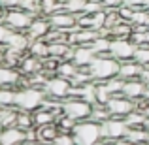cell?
I'll return each instance as SVG.
<instances>
[{"label":"cell","mask_w":149,"mask_h":145,"mask_svg":"<svg viewBox=\"0 0 149 145\" xmlns=\"http://www.w3.org/2000/svg\"><path fill=\"white\" fill-rule=\"evenodd\" d=\"M72 134H74V139H76V145H96L98 142H102L100 123H95L91 119L79 121Z\"/></svg>","instance_id":"3957f363"},{"label":"cell","mask_w":149,"mask_h":145,"mask_svg":"<svg viewBox=\"0 0 149 145\" xmlns=\"http://www.w3.org/2000/svg\"><path fill=\"white\" fill-rule=\"evenodd\" d=\"M23 0H0V6L4 10H13V8H19Z\"/></svg>","instance_id":"b9f144b4"},{"label":"cell","mask_w":149,"mask_h":145,"mask_svg":"<svg viewBox=\"0 0 149 145\" xmlns=\"http://www.w3.org/2000/svg\"><path fill=\"white\" fill-rule=\"evenodd\" d=\"M111 145H132V143H128L127 139H115V142H111Z\"/></svg>","instance_id":"f6af8a7d"},{"label":"cell","mask_w":149,"mask_h":145,"mask_svg":"<svg viewBox=\"0 0 149 145\" xmlns=\"http://www.w3.org/2000/svg\"><path fill=\"white\" fill-rule=\"evenodd\" d=\"M96 58V53L93 51L91 45H74V64L77 68H89L91 62Z\"/></svg>","instance_id":"5bb4252c"},{"label":"cell","mask_w":149,"mask_h":145,"mask_svg":"<svg viewBox=\"0 0 149 145\" xmlns=\"http://www.w3.org/2000/svg\"><path fill=\"white\" fill-rule=\"evenodd\" d=\"M23 142H26V132L19 126L0 128V145H17Z\"/></svg>","instance_id":"9a60e30c"},{"label":"cell","mask_w":149,"mask_h":145,"mask_svg":"<svg viewBox=\"0 0 149 145\" xmlns=\"http://www.w3.org/2000/svg\"><path fill=\"white\" fill-rule=\"evenodd\" d=\"M85 6H87V0H62V10L74 15L85 13Z\"/></svg>","instance_id":"484cf974"},{"label":"cell","mask_w":149,"mask_h":145,"mask_svg":"<svg viewBox=\"0 0 149 145\" xmlns=\"http://www.w3.org/2000/svg\"><path fill=\"white\" fill-rule=\"evenodd\" d=\"M147 136H149V132L146 128H128L125 139H127L128 143H132V145H143L147 142Z\"/></svg>","instance_id":"603a6c76"},{"label":"cell","mask_w":149,"mask_h":145,"mask_svg":"<svg viewBox=\"0 0 149 145\" xmlns=\"http://www.w3.org/2000/svg\"><path fill=\"white\" fill-rule=\"evenodd\" d=\"M4 13H6V10H4V8L0 6V21H2V19H4Z\"/></svg>","instance_id":"f907efd6"},{"label":"cell","mask_w":149,"mask_h":145,"mask_svg":"<svg viewBox=\"0 0 149 145\" xmlns=\"http://www.w3.org/2000/svg\"><path fill=\"white\" fill-rule=\"evenodd\" d=\"M142 8H143V10H146V11H147V13H149V0H146V2H143V4H142Z\"/></svg>","instance_id":"7dc6e473"},{"label":"cell","mask_w":149,"mask_h":145,"mask_svg":"<svg viewBox=\"0 0 149 145\" xmlns=\"http://www.w3.org/2000/svg\"><path fill=\"white\" fill-rule=\"evenodd\" d=\"M143 128H146V130L149 132V117H147V119H146V123H143Z\"/></svg>","instance_id":"816d5d0a"},{"label":"cell","mask_w":149,"mask_h":145,"mask_svg":"<svg viewBox=\"0 0 149 145\" xmlns=\"http://www.w3.org/2000/svg\"><path fill=\"white\" fill-rule=\"evenodd\" d=\"M2 111H4V108H2V105H0V115H2Z\"/></svg>","instance_id":"db71d44e"},{"label":"cell","mask_w":149,"mask_h":145,"mask_svg":"<svg viewBox=\"0 0 149 145\" xmlns=\"http://www.w3.org/2000/svg\"><path fill=\"white\" fill-rule=\"evenodd\" d=\"M30 145H53V143H45V142H34V143H30Z\"/></svg>","instance_id":"681fc988"},{"label":"cell","mask_w":149,"mask_h":145,"mask_svg":"<svg viewBox=\"0 0 149 145\" xmlns=\"http://www.w3.org/2000/svg\"><path fill=\"white\" fill-rule=\"evenodd\" d=\"M32 19H34V15H30L29 11L21 10V8H13V10H6L2 23L10 30H15V32H26V28L30 26Z\"/></svg>","instance_id":"5b68a950"},{"label":"cell","mask_w":149,"mask_h":145,"mask_svg":"<svg viewBox=\"0 0 149 145\" xmlns=\"http://www.w3.org/2000/svg\"><path fill=\"white\" fill-rule=\"evenodd\" d=\"M132 30H134V26H132L130 23L121 21V23H117L115 26L109 28V36L111 38H130Z\"/></svg>","instance_id":"cb8c5ba5"},{"label":"cell","mask_w":149,"mask_h":145,"mask_svg":"<svg viewBox=\"0 0 149 145\" xmlns=\"http://www.w3.org/2000/svg\"><path fill=\"white\" fill-rule=\"evenodd\" d=\"M147 85L143 83L140 77H136V79H127L123 83V91H121V94L130 98V100H134L136 104H138L140 100L143 98V92H146Z\"/></svg>","instance_id":"4fadbf2b"},{"label":"cell","mask_w":149,"mask_h":145,"mask_svg":"<svg viewBox=\"0 0 149 145\" xmlns=\"http://www.w3.org/2000/svg\"><path fill=\"white\" fill-rule=\"evenodd\" d=\"M36 134H38V142L53 143V142H55V138L58 136V128H57V123L44 124V126H36Z\"/></svg>","instance_id":"ffe728a7"},{"label":"cell","mask_w":149,"mask_h":145,"mask_svg":"<svg viewBox=\"0 0 149 145\" xmlns=\"http://www.w3.org/2000/svg\"><path fill=\"white\" fill-rule=\"evenodd\" d=\"M53 145H76L74 134H70V132H58V136L55 138Z\"/></svg>","instance_id":"74e56055"},{"label":"cell","mask_w":149,"mask_h":145,"mask_svg":"<svg viewBox=\"0 0 149 145\" xmlns=\"http://www.w3.org/2000/svg\"><path fill=\"white\" fill-rule=\"evenodd\" d=\"M143 145H146V143H143Z\"/></svg>","instance_id":"9f6ffc18"},{"label":"cell","mask_w":149,"mask_h":145,"mask_svg":"<svg viewBox=\"0 0 149 145\" xmlns=\"http://www.w3.org/2000/svg\"><path fill=\"white\" fill-rule=\"evenodd\" d=\"M109 117H111V113L108 111L106 105L95 104V105H93V111H91V117H89V119L95 121V123H104V121H108Z\"/></svg>","instance_id":"4dcf8cb0"},{"label":"cell","mask_w":149,"mask_h":145,"mask_svg":"<svg viewBox=\"0 0 149 145\" xmlns=\"http://www.w3.org/2000/svg\"><path fill=\"white\" fill-rule=\"evenodd\" d=\"M29 45H30V38L26 36V32H15L11 30L10 36H8L4 47H10V49H15L19 53H26L29 51Z\"/></svg>","instance_id":"e0dca14e"},{"label":"cell","mask_w":149,"mask_h":145,"mask_svg":"<svg viewBox=\"0 0 149 145\" xmlns=\"http://www.w3.org/2000/svg\"><path fill=\"white\" fill-rule=\"evenodd\" d=\"M72 81L66 79V77H61V76H49L47 83H45L44 91L45 94H47L49 98H55V100H66V98L70 96V92H72Z\"/></svg>","instance_id":"8992f818"},{"label":"cell","mask_w":149,"mask_h":145,"mask_svg":"<svg viewBox=\"0 0 149 145\" xmlns=\"http://www.w3.org/2000/svg\"><path fill=\"white\" fill-rule=\"evenodd\" d=\"M104 10H117L119 6H123V0H100Z\"/></svg>","instance_id":"ab89813d"},{"label":"cell","mask_w":149,"mask_h":145,"mask_svg":"<svg viewBox=\"0 0 149 145\" xmlns=\"http://www.w3.org/2000/svg\"><path fill=\"white\" fill-rule=\"evenodd\" d=\"M10 32H11V30L8 28V26L4 25L2 21H0V47H4V44H6V40H8V36H10Z\"/></svg>","instance_id":"60d3db41"},{"label":"cell","mask_w":149,"mask_h":145,"mask_svg":"<svg viewBox=\"0 0 149 145\" xmlns=\"http://www.w3.org/2000/svg\"><path fill=\"white\" fill-rule=\"evenodd\" d=\"M32 57H38V58H47L49 57V44L45 40H30V45H29V51Z\"/></svg>","instance_id":"44dd1931"},{"label":"cell","mask_w":149,"mask_h":145,"mask_svg":"<svg viewBox=\"0 0 149 145\" xmlns=\"http://www.w3.org/2000/svg\"><path fill=\"white\" fill-rule=\"evenodd\" d=\"M130 25L132 26H149V13L143 10V8H136Z\"/></svg>","instance_id":"1f68e13d"},{"label":"cell","mask_w":149,"mask_h":145,"mask_svg":"<svg viewBox=\"0 0 149 145\" xmlns=\"http://www.w3.org/2000/svg\"><path fill=\"white\" fill-rule=\"evenodd\" d=\"M106 15H108V11H106V10L93 13L91 15V28L98 30V32H100L102 28H106Z\"/></svg>","instance_id":"836d02e7"},{"label":"cell","mask_w":149,"mask_h":145,"mask_svg":"<svg viewBox=\"0 0 149 145\" xmlns=\"http://www.w3.org/2000/svg\"><path fill=\"white\" fill-rule=\"evenodd\" d=\"M140 79L149 87V66H143L142 68V74H140Z\"/></svg>","instance_id":"ee69618b"},{"label":"cell","mask_w":149,"mask_h":145,"mask_svg":"<svg viewBox=\"0 0 149 145\" xmlns=\"http://www.w3.org/2000/svg\"><path fill=\"white\" fill-rule=\"evenodd\" d=\"M102 10H104V6H102L100 0H87V6H85V13L93 15V13H96V11H102Z\"/></svg>","instance_id":"f35d334b"},{"label":"cell","mask_w":149,"mask_h":145,"mask_svg":"<svg viewBox=\"0 0 149 145\" xmlns=\"http://www.w3.org/2000/svg\"><path fill=\"white\" fill-rule=\"evenodd\" d=\"M15 126H19L21 130H29L34 126V117L32 111H25V109H17V121H15Z\"/></svg>","instance_id":"d4e9b609"},{"label":"cell","mask_w":149,"mask_h":145,"mask_svg":"<svg viewBox=\"0 0 149 145\" xmlns=\"http://www.w3.org/2000/svg\"><path fill=\"white\" fill-rule=\"evenodd\" d=\"M142 100H146V102H149V87L146 89V92H143V98Z\"/></svg>","instance_id":"bcb514c9"},{"label":"cell","mask_w":149,"mask_h":145,"mask_svg":"<svg viewBox=\"0 0 149 145\" xmlns=\"http://www.w3.org/2000/svg\"><path fill=\"white\" fill-rule=\"evenodd\" d=\"M93 111V104L85 102L83 98H76V96H68L66 100H62V115L70 117L74 121H85L91 117Z\"/></svg>","instance_id":"277c9868"},{"label":"cell","mask_w":149,"mask_h":145,"mask_svg":"<svg viewBox=\"0 0 149 145\" xmlns=\"http://www.w3.org/2000/svg\"><path fill=\"white\" fill-rule=\"evenodd\" d=\"M138 45L130 40V38H111V47H109V55L117 58L119 62L123 60H132L134 58V51Z\"/></svg>","instance_id":"ba28073f"},{"label":"cell","mask_w":149,"mask_h":145,"mask_svg":"<svg viewBox=\"0 0 149 145\" xmlns=\"http://www.w3.org/2000/svg\"><path fill=\"white\" fill-rule=\"evenodd\" d=\"M47 19L53 28H61V30H66V32H70L74 26H77V15L68 13L64 10H58L55 13H51Z\"/></svg>","instance_id":"30bf717a"},{"label":"cell","mask_w":149,"mask_h":145,"mask_svg":"<svg viewBox=\"0 0 149 145\" xmlns=\"http://www.w3.org/2000/svg\"><path fill=\"white\" fill-rule=\"evenodd\" d=\"M134 60L142 66H149V45H138V47H136Z\"/></svg>","instance_id":"e575fe53"},{"label":"cell","mask_w":149,"mask_h":145,"mask_svg":"<svg viewBox=\"0 0 149 145\" xmlns=\"http://www.w3.org/2000/svg\"><path fill=\"white\" fill-rule=\"evenodd\" d=\"M119 64L121 62L117 58H113L111 55H96V58L91 62V66L87 70L91 74L93 81L102 83V81H108L119 74Z\"/></svg>","instance_id":"6da1fadb"},{"label":"cell","mask_w":149,"mask_h":145,"mask_svg":"<svg viewBox=\"0 0 149 145\" xmlns=\"http://www.w3.org/2000/svg\"><path fill=\"white\" fill-rule=\"evenodd\" d=\"M21 81H23V74L19 72V68L0 64V87L19 89L21 87Z\"/></svg>","instance_id":"7c38bea8"},{"label":"cell","mask_w":149,"mask_h":145,"mask_svg":"<svg viewBox=\"0 0 149 145\" xmlns=\"http://www.w3.org/2000/svg\"><path fill=\"white\" fill-rule=\"evenodd\" d=\"M15 92H17V89L0 87V105L2 108H15Z\"/></svg>","instance_id":"4316f807"},{"label":"cell","mask_w":149,"mask_h":145,"mask_svg":"<svg viewBox=\"0 0 149 145\" xmlns=\"http://www.w3.org/2000/svg\"><path fill=\"white\" fill-rule=\"evenodd\" d=\"M19 8L25 10V11H29V13L34 15V17H36V15H42L40 13V0H23Z\"/></svg>","instance_id":"8d00e7d4"},{"label":"cell","mask_w":149,"mask_h":145,"mask_svg":"<svg viewBox=\"0 0 149 145\" xmlns=\"http://www.w3.org/2000/svg\"><path fill=\"white\" fill-rule=\"evenodd\" d=\"M147 117L143 115L142 111H140L138 108L134 109L132 113H128L127 117H125V123L128 124V128H143V123H146Z\"/></svg>","instance_id":"f1b7e54d"},{"label":"cell","mask_w":149,"mask_h":145,"mask_svg":"<svg viewBox=\"0 0 149 145\" xmlns=\"http://www.w3.org/2000/svg\"><path fill=\"white\" fill-rule=\"evenodd\" d=\"M93 51L96 55H109V47H111V38L109 36H98L95 42L91 44Z\"/></svg>","instance_id":"83f0119b"},{"label":"cell","mask_w":149,"mask_h":145,"mask_svg":"<svg viewBox=\"0 0 149 145\" xmlns=\"http://www.w3.org/2000/svg\"><path fill=\"white\" fill-rule=\"evenodd\" d=\"M142 64H138V62L132 58V60H123L119 64V74L117 76L121 77V79H136V77H140V74H142Z\"/></svg>","instance_id":"ac0fdd59"},{"label":"cell","mask_w":149,"mask_h":145,"mask_svg":"<svg viewBox=\"0 0 149 145\" xmlns=\"http://www.w3.org/2000/svg\"><path fill=\"white\" fill-rule=\"evenodd\" d=\"M96 145H111V142H108V139H102V142H98Z\"/></svg>","instance_id":"c3c4849f"},{"label":"cell","mask_w":149,"mask_h":145,"mask_svg":"<svg viewBox=\"0 0 149 145\" xmlns=\"http://www.w3.org/2000/svg\"><path fill=\"white\" fill-rule=\"evenodd\" d=\"M77 72H79V68H77V66L74 64V60H61V62H58L57 76L66 77V79H70V81H72L74 77L77 76Z\"/></svg>","instance_id":"7402d4cb"},{"label":"cell","mask_w":149,"mask_h":145,"mask_svg":"<svg viewBox=\"0 0 149 145\" xmlns=\"http://www.w3.org/2000/svg\"><path fill=\"white\" fill-rule=\"evenodd\" d=\"M146 145H149V136H147V142H146Z\"/></svg>","instance_id":"11a10c76"},{"label":"cell","mask_w":149,"mask_h":145,"mask_svg":"<svg viewBox=\"0 0 149 145\" xmlns=\"http://www.w3.org/2000/svg\"><path fill=\"white\" fill-rule=\"evenodd\" d=\"M106 108L111 113V117H121V119H125L128 113H132L138 108V104H136L134 100H130V98L123 96V94H115L106 102Z\"/></svg>","instance_id":"9c48e42d"},{"label":"cell","mask_w":149,"mask_h":145,"mask_svg":"<svg viewBox=\"0 0 149 145\" xmlns=\"http://www.w3.org/2000/svg\"><path fill=\"white\" fill-rule=\"evenodd\" d=\"M32 117H34V126H44V124H51L57 121V113L51 111V109H45V108H38L36 111H32Z\"/></svg>","instance_id":"d6986e66"},{"label":"cell","mask_w":149,"mask_h":145,"mask_svg":"<svg viewBox=\"0 0 149 145\" xmlns=\"http://www.w3.org/2000/svg\"><path fill=\"white\" fill-rule=\"evenodd\" d=\"M61 2H62V0H61Z\"/></svg>","instance_id":"6f0895ef"},{"label":"cell","mask_w":149,"mask_h":145,"mask_svg":"<svg viewBox=\"0 0 149 145\" xmlns=\"http://www.w3.org/2000/svg\"><path fill=\"white\" fill-rule=\"evenodd\" d=\"M55 123H57L58 132H70V134H72L74 128H76V124H77V121L70 119V117H66V115H58Z\"/></svg>","instance_id":"d6a6232c"},{"label":"cell","mask_w":149,"mask_h":145,"mask_svg":"<svg viewBox=\"0 0 149 145\" xmlns=\"http://www.w3.org/2000/svg\"><path fill=\"white\" fill-rule=\"evenodd\" d=\"M17 145H30V143H26V142H23V143H17Z\"/></svg>","instance_id":"f5cc1de1"},{"label":"cell","mask_w":149,"mask_h":145,"mask_svg":"<svg viewBox=\"0 0 149 145\" xmlns=\"http://www.w3.org/2000/svg\"><path fill=\"white\" fill-rule=\"evenodd\" d=\"M146 2V0H123V4L125 6H130V8H142V4Z\"/></svg>","instance_id":"7bdbcfd3"},{"label":"cell","mask_w":149,"mask_h":145,"mask_svg":"<svg viewBox=\"0 0 149 145\" xmlns=\"http://www.w3.org/2000/svg\"><path fill=\"white\" fill-rule=\"evenodd\" d=\"M95 92H96V104L106 105V102H108L109 98H111V94H109V91H108V87H106L104 81H102V83H96Z\"/></svg>","instance_id":"d590c367"},{"label":"cell","mask_w":149,"mask_h":145,"mask_svg":"<svg viewBox=\"0 0 149 145\" xmlns=\"http://www.w3.org/2000/svg\"><path fill=\"white\" fill-rule=\"evenodd\" d=\"M17 68H19V72L26 77V76H32V74L42 72V70H44V60L38 58V57H32L30 53H25Z\"/></svg>","instance_id":"2e32d148"},{"label":"cell","mask_w":149,"mask_h":145,"mask_svg":"<svg viewBox=\"0 0 149 145\" xmlns=\"http://www.w3.org/2000/svg\"><path fill=\"white\" fill-rule=\"evenodd\" d=\"M100 126H102V139H108V142L125 139L128 132V124L121 117H109L108 121L100 123Z\"/></svg>","instance_id":"52a82bcc"},{"label":"cell","mask_w":149,"mask_h":145,"mask_svg":"<svg viewBox=\"0 0 149 145\" xmlns=\"http://www.w3.org/2000/svg\"><path fill=\"white\" fill-rule=\"evenodd\" d=\"M51 28H53V26H51L49 19L45 17V15H36V17L32 19V23H30V26L26 28V36H29L30 40H44Z\"/></svg>","instance_id":"8fae6325"},{"label":"cell","mask_w":149,"mask_h":145,"mask_svg":"<svg viewBox=\"0 0 149 145\" xmlns=\"http://www.w3.org/2000/svg\"><path fill=\"white\" fill-rule=\"evenodd\" d=\"M45 96L47 94H45L44 89L30 87V85L19 87L17 92H15V108L25 109V111H36L38 108H42Z\"/></svg>","instance_id":"7a4b0ae2"},{"label":"cell","mask_w":149,"mask_h":145,"mask_svg":"<svg viewBox=\"0 0 149 145\" xmlns=\"http://www.w3.org/2000/svg\"><path fill=\"white\" fill-rule=\"evenodd\" d=\"M62 10V2L61 0H40V13L49 17L51 13Z\"/></svg>","instance_id":"f546056e"}]
</instances>
